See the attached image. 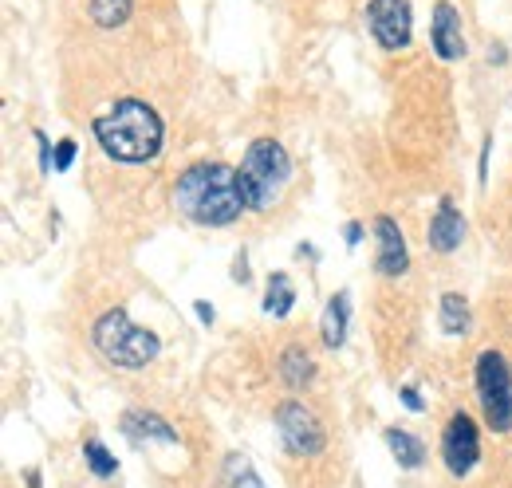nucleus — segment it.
Masks as SVG:
<instances>
[{
  "label": "nucleus",
  "mask_w": 512,
  "mask_h": 488,
  "mask_svg": "<svg viewBox=\"0 0 512 488\" xmlns=\"http://www.w3.org/2000/svg\"><path fill=\"white\" fill-rule=\"evenodd\" d=\"M174 205L182 209V217H190L193 225H213V229L233 225L249 209L237 170H229L221 162L190 166L174 185Z\"/></svg>",
  "instance_id": "nucleus-1"
},
{
  "label": "nucleus",
  "mask_w": 512,
  "mask_h": 488,
  "mask_svg": "<svg viewBox=\"0 0 512 488\" xmlns=\"http://www.w3.org/2000/svg\"><path fill=\"white\" fill-rule=\"evenodd\" d=\"M99 146L115 158V162H150L162 150V119L154 107L138 103V99H119L115 107H107L99 119L91 122Z\"/></svg>",
  "instance_id": "nucleus-2"
},
{
  "label": "nucleus",
  "mask_w": 512,
  "mask_h": 488,
  "mask_svg": "<svg viewBox=\"0 0 512 488\" xmlns=\"http://www.w3.org/2000/svg\"><path fill=\"white\" fill-rule=\"evenodd\" d=\"M237 178H241L245 205L253 213H264L280 201L284 185L292 178V158L276 138H256L249 154H245V162H241V170H237Z\"/></svg>",
  "instance_id": "nucleus-3"
},
{
  "label": "nucleus",
  "mask_w": 512,
  "mask_h": 488,
  "mask_svg": "<svg viewBox=\"0 0 512 488\" xmlns=\"http://www.w3.org/2000/svg\"><path fill=\"white\" fill-rule=\"evenodd\" d=\"M91 339H95V347H99V355H103L107 363L123 366V370H142V366L154 363L158 351H162L158 335L146 331V327H134L130 315L119 311V307L95 319Z\"/></svg>",
  "instance_id": "nucleus-4"
},
{
  "label": "nucleus",
  "mask_w": 512,
  "mask_h": 488,
  "mask_svg": "<svg viewBox=\"0 0 512 488\" xmlns=\"http://www.w3.org/2000/svg\"><path fill=\"white\" fill-rule=\"evenodd\" d=\"M477 390H481V410L493 433L512 429V370L501 351H485L477 359Z\"/></svg>",
  "instance_id": "nucleus-5"
},
{
  "label": "nucleus",
  "mask_w": 512,
  "mask_h": 488,
  "mask_svg": "<svg viewBox=\"0 0 512 488\" xmlns=\"http://www.w3.org/2000/svg\"><path fill=\"white\" fill-rule=\"evenodd\" d=\"M276 429H280V441H284V449L292 457H316L323 449L320 418L304 402H284L276 410Z\"/></svg>",
  "instance_id": "nucleus-6"
},
{
  "label": "nucleus",
  "mask_w": 512,
  "mask_h": 488,
  "mask_svg": "<svg viewBox=\"0 0 512 488\" xmlns=\"http://www.w3.org/2000/svg\"><path fill=\"white\" fill-rule=\"evenodd\" d=\"M367 28L375 32V40L386 52H398L410 44L414 20H410V4L406 0H371L367 4Z\"/></svg>",
  "instance_id": "nucleus-7"
},
{
  "label": "nucleus",
  "mask_w": 512,
  "mask_h": 488,
  "mask_svg": "<svg viewBox=\"0 0 512 488\" xmlns=\"http://www.w3.org/2000/svg\"><path fill=\"white\" fill-rule=\"evenodd\" d=\"M442 457H446V469L453 477H465L477 457H481V437H477V426L469 414H453L449 418L446 433H442Z\"/></svg>",
  "instance_id": "nucleus-8"
},
{
  "label": "nucleus",
  "mask_w": 512,
  "mask_h": 488,
  "mask_svg": "<svg viewBox=\"0 0 512 488\" xmlns=\"http://www.w3.org/2000/svg\"><path fill=\"white\" fill-rule=\"evenodd\" d=\"M430 36H434V52H438L442 60H461V56H465L461 20H457V8H453L449 0H438V4H434V28H430Z\"/></svg>",
  "instance_id": "nucleus-9"
},
{
  "label": "nucleus",
  "mask_w": 512,
  "mask_h": 488,
  "mask_svg": "<svg viewBox=\"0 0 512 488\" xmlns=\"http://www.w3.org/2000/svg\"><path fill=\"white\" fill-rule=\"evenodd\" d=\"M375 233H379V256H375V268L383 276H402L406 264H410V252H406V237L402 229L390 221V217H379L375 221Z\"/></svg>",
  "instance_id": "nucleus-10"
},
{
  "label": "nucleus",
  "mask_w": 512,
  "mask_h": 488,
  "mask_svg": "<svg viewBox=\"0 0 512 488\" xmlns=\"http://www.w3.org/2000/svg\"><path fill=\"white\" fill-rule=\"evenodd\" d=\"M461 241H465V221L453 209V201H442L438 213H434V221H430V248L434 252H453Z\"/></svg>",
  "instance_id": "nucleus-11"
},
{
  "label": "nucleus",
  "mask_w": 512,
  "mask_h": 488,
  "mask_svg": "<svg viewBox=\"0 0 512 488\" xmlns=\"http://www.w3.org/2000/svg\"><path fill=\"white\" fill-rule=\"evenodd\" d=\"M123 433H127L134 445H142V441H166V445H174L178 441V433L170 429V422H162L150 410H130V414H123Z\"/></svg>",
  "instance_id": "nucleus-12"
},
{
  "label": "nucleus",
  "mask_w": 512,
  "mask_h": 488,
  "mask_svg": "<svg viewBox=\"0 0 512 488\" xmlns=\"http://www.w3.org/2000/svg\"><path fill=\"white\" fill-rule=\"evenodd\" d=\"M347 323H351V296L347 292H335L327 300V311H323V343L327 347H343Z\"/></svg>",
  "instance_id": "nucleus-13"
},
{
  "label": "nucleus",
  "mask_w": 512,
  "mask_h": 488,
  "mask_svg": "<svg viewBox=\"0 0 512 488\" xmlns=\"http://www.w3.org/2000/svg\"><path fill=\"white\" fill-rule=\"evenodd\" d=\"M280 378H284V386L304 390V386L316 378V363H312V355H308L304 347H284V351H280Z\"/></svg>",
  "instance_id": "nucleus-14"
},
{
  "label": "nucleus",
  "mask_w": 512,
  "mask_h": 488,
  "mask_svg": "<svg viewBox=\"0 0 512 488\" xmlns=\"http://www.w3.org/2000/svg\"><path fill=\"white\" fill-rule=\"evenodd\" d=\"M386 445H390V453H394V461H398L402 469H418V465H422V457H426L422 441H418V437H410L406 429H386Z\"/></svg>",
  "instance_id": "nucleus-15"
},
{
  "label": "nucleus",
  "mask_w": 512,
  "mask_h": 488,
  "mask_svg": "<svg viewBox=\"0 0 512 488\" xmlns=\"http://www.w3.org/2000/svg\"><path fill=\"white\" fill-rule=\"evenodd\" d=\"M438 323H442V331L446 335H465L469 331V304H465V296H457V292H446L442 296V307H438Z\"/></svg>",
  "instance_id": "nucleus-16"
},
{
  "label": "nucleus",
  "mask_w": 512,
  "mask_h": 488,
  "mask_svg": "<svg viewBox=\"0 0 512 488\" xmlns=\"http://www.w3.org/2000/svg\"><path fill=\"white\" fill-rule=\"evenodd\" d=\"M296 304V288H292V280L284 276V272H272L268 276V296H264V311L268 315H276V319H284L288 311Z\"/></svg>",
  "instance_id": "nucleus-17"
},
{
  "label": "nucleus",
  "mask_w": 512,
  "mask_h": 488,
  "mask_svg": "<svg viewBox=\"0 0 512 488\" xmlns=\"http://www.w3.org/2000/svg\"><path fill=\"white\" fill-rule=\"evenodd\" d=\"M130 4L134 0H91V20L99 28H119V24H127Z\"/></svg>",
  "instance_id": "nucleus-18"
},
{
  "label": "nucleus",
  "mask_w": 512,
  "mask_h": 488,
  "mask_svg": "<svg viewBox=\"0 0 512 488\" xmlns=\"http://www.w3.org/2000/svg\"><path fill=\"white\" fill-rule=\"evenodd\" d=\"M83 461H87V469L95 473V477H115V469H119V461L107 453V445L103 441H83Z\"/></svg>",
  "instance_id": "nucleus-19"
},
{
  "label": "nucleus",
  "mask_w": 512,
  "mask_h": 488,
  "mask_svg": "<svg viewBox=\"0 0 512 488\" xmlns=\"http://www.w3.org/2000/svg\"><path fill=\"white\" fill-rule=\"evenodd\" d=\"M71 162H75V142H71V138H60V142H56V174H67Z\"/></svg>",
  "instance_id": "nucleus-20"
},
{
  "label": "nucleus",
  "mask_w": 512,
  "mask_h": 488,
  "mask_svg": "<svg viewBox=\"0 0 512 488\" xmlns=\"http://www.w3.org/2000/svg\"><path fill=\"white\" fill-rule=\"evenodd\" d=\"M402 406H406V410H414V414H422V410H426V402H422V394H418L414 386H402Z\"/></svg>",
  "instance_id": "nucleus-21"
},
{
  "label": "nucleus",
  "mask_w": 512,
  "mask_h": 488,
  "mask_svg": "<svg viewBox=\"0 0 512 488\" xmlns=\"http://www.w3.org/2000/svg\"><path fill=\"white\" fill-rule=\"evenodd\" d=\"M193 311H197V319H201V323H213V307H209V300H197Z\"/></svg>",
  "instance_id": "nucleus-22"
},
{
  "label": "nucleus",
  "mask_w": 512,
  "mask_h": 488,
  "mask_svg": "<svg viewBox=\"0 0 512 488\" xmlns=\"http://www.w3.org/2000/svg\"><path fill=\"white\" fill-rule=\"evenodd\" d=\"M343 237H347V244L355 248V244H359V237H363V225H355V221H351V225L343 229Z\"/></svg>",
  "instance_id": "nucleus-23"
},
{
  "label": "nucleus",
  "mask_w": 512,
  "mask_h": 488,
  "mask_svg": "<svg viewBox=\"0 0 512 488\" xmlns=\"http://www.w3.org/2000/svg\"><path fill=\"white\" fill-rule=\"evenodd\" d=\"M233 488H260V481H256L253 469H245V473H241V481H237Z\"/></svg>",
  "instance_id": "nucleus-24"
}]
</instances>
